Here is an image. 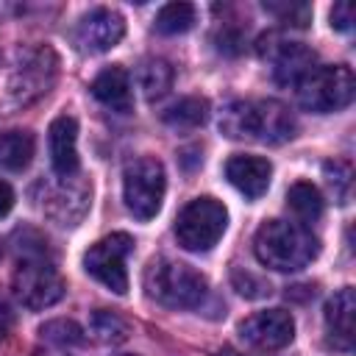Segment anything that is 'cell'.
<instances>
[{"mask_svg": "<svg viewBox=\"0 0 356 356\" xmlns=\"http://www.w3.org/2000/svg\"><path fill=\"white\" fill-rule=\"evenodd\" d=\"M11 286L17 300L25 309H47L64 298V278L53 264V256L47 253V245L33 234V242L22 239L17 245V267L11 275Z\"/></svg>", "mask_w": 356, "mask_h": 356, "instance_id": "cell-1", "label": "cell"}, {"mask_svg": "<svg viewBox=\"0 0 356 356\" xmlns=\"http://www.w3.org/2000/svg\"><path fill=\"white\" fill-rule=\"evenodd\" d=\"M220 131L231 139L281 145L295 136V117L278 100H234L220 114Z\"/></svg>", "mask_w": 356, "mask_h": 356, "instance_id": "cell-2", "label": "cell"}, {"mask_svg": "<svg viewBox=\"0 0 356 356\" xmlns=\"http://www.w3.org/2000/svg\"><path fill=\"white\" fill-rule=\"evenodd\" d=\"M320 250L317 236L303 222L289 220H267L253 236L256 259L278 273H295L306 267Z\"/></svg>", "mask_w": 356, "mask_h": 356, "instance_id": "cell-3", "label": "cell"}, {"mask_svg": "<svg viewBox=\"0 0 356 356\" xmlns=\"http://www.w3.org/2000/svg\"><path fill=\"white\" fill-rule=\"evenodd\" d=\"M145 292L167 309H195L206 298V278L189 264L153 259L145 270Z\"/></svg>", "mask_w": 356, "mask_h": 356, "instance_id": "cell-4", "label": "cell"}, {"mask_svg": "<svg viewBox=\"0 0 356 356\" xmlns=\"http://www.w3.org/2000/svg\"><path fill=\"white\" fill-rule=\"evenodd\" d=\"M353 72L348 64H317L298 86V103L314 114H331L353 100Z\"/></svg>", "mask_w": 356, "mask_h": 356, "instance_id": "cell-5", "label": "cell"}, {"mask_svg": "<svg viewBox=\"0 0 356 356\" xmlns=\"http://www.w3.org/2000/svg\"><path fill=\"white\" fill-rule=\"evenodd\" d=\"M228 225V211L217 197H195L189 200L175 220V239L184 250L192 253H206L211 250L220 236L225 234Z\"/></svg>", "mask_w": 356, "mask_h": 356, "instance_id": "cell-6", "label": "cell"}, {"mask_svg": "<svg viewBox=\"0 0 356 356\" xmlns=\"http://www.w3.org/2000/svg\"><path fill=\"white\" fill-rule=\"evenodd\" d=\"M56 70H58V58L50 47H36L31 50L6 78L3 86V106L8 108H19L28 106L33 100H39L56 81Z\"/></svg>", "mask_w": 356, "mask_h": 356, "instance_id": "cell-7", "label": "cell"}, {"mask_svg": "<svg viewBox=\"0 0 356 356\" xmlns=\"http://www.w3.org/2000/svg\"><path fill=\"white\" fill-rule=\"evenodd\" d=\"M164 189H167V175H164V164L159 159L142 156L125 167L122 197H125L128 211L136 220H153L159 214Z\"/></svg>", "mask_w": 356, "mask_h": 356, "instance_id": "cell-8", "label": "cell"}, {"mask_svg": "<svg viewBox=\"0 0 356 356\" xmlns=\"http://www.w3.org/2000/svg\"><path fill=\"white\" fill-rule=\"evenodd\" d=\"M134 250V239L128 234H111L103 236L100 242H95L86 256H83V267L86 273L100 281L106 289L125 295L128 292V270H125V259Z\"/></svg>", "mask_w": 356, "mask_h": 356, "instance_id": "cell-9", "label": "cell"}, {"mask_svg": "<svg viewBox=\"0 0 356 356\" xmlns=\"http://www.w3.org/2000/svg\"><path fill=\"white\" fill-rule=\"evenodd\" d=\"M239 337L259 350H281L295 339V320L284 309H267L239 323Z\"/></svg>", "mask_w": 356, "mask_h": 356, "instance_id": "cell-10", "label": "cell"}, {"mask_svg": "<svg viewBox=\"0 0 356 356\" xmlns=\"http://www.w3.org/2000/svg\"><path fill=\"white\" fill-rule=\"evenodd\" d=\"M125 36V19L114 8H92L75 28V42L83 53H106Z\"/></svg>", "mask_w": 356, "mask_h": 356, "instance_id": "cell-11", "label": "cell"}, {"mask_svg": "<svg viewBox=\"0 0 356 356\" xmlns=\"http://www.w3.org/2000/svg\"><path fill=\"white\" fill-rule=\"evenodd\" d=\"M353 314H356V292L353 286H342L325 303V337H328V345H334L337 350L353 348V339H356Z\"/></svg>", "mask_w": 356, "mask_h": 356, "instance_id": "cell-12", "label": "cell"}, {"mask_svg": "<svg viewBox=\"0 0 356 356\" xmlns=\"http://www.w3.org/2000/svg\"><path fill=\"white\" fill-rule=\"evenodd\" d=\"M50 161L61 178H72L78 172V122L67 114L56 117L47 128Z\"/></svg>", "mask_w": 356, "mask_h": 356, "instance_id": "cell-13", "label": "cell"}, {"mask_svg": "<svg viewBox=\"0 0 356 356\" xmlns=\"http://www.w3.org/2000/svg\"><path fill=\"white\" fill-rule=\"evenodd\" d=\"M270 175H273V164L261 156H231L225 161V178L250 200L267 192Z\"/></svg>", "mask_w": 356, "mask_h": 356, "instance_id": "cell-14", "label": "cell"}, {"mask_svg": "<svg viewBox=\"0 0 356 356\" xmlns=\"http://www.w3.org/2000/svg\"><path fill=\"white\" fill-rule=\"evenodd\" d=\"M317 67V53L300 42H281L273 50V78L281 86H298Z\"/></svg>", "mask_w": 356, "mask_h": 356, "instance_id": "cell-15", "label": "cell"}, {"mask_svg": "<svg viewBox=\"0 0 356 356\" xmlns=\"http://www.w3.org/2000/svg\"><path fill=\"white\" fill-rule=\"evenodd\" d=\"M92 95L111 111L128 114L134 106V95H131V78L125 72V67L111 64L103 72H97V78L92 81Z\"/></svg>", "mask_w": 356, "mask_h": 356, "instance_id": "cell-16", "label": "cell"}, {"mask_svg": "<svg viewBox=\"0 0 356 356\" xmlns=\"http://www.w3.org/2000/svg\"><path fill=\"white\" fill-rule=\"evenodd\" d=\"M33 159V136L28 131H0V170L19 172Z\"/></svg>", "mask_w": 356, "mask_h": 356, "instance_id": "cell-17", "label": "cell"}, {"mask_svg": "<svg viewBox=\"0 0 356 356\" xmlns=\"http://www.w3.org/2000/svg\"><path fill=\"white\" fill-rule=\"evenodd\" d=\"M286 206H289V211H292L298 220L314 222V220H320V214H323V195H320V189H317L314 184L298 181V184H292L289 192H286Z\"/></svg>", "mask_w": 356, "mask_h": 356, "instance_id": "cell-18", "label": "cell"}, {"mask_svg": "<svg viewBox=\"0 0 356 356\" xmlns=\"http://www.w3.org/2000/svg\"><path fill=\"white\" fill-rule=\"evenodd\" d=\"M172 78H175V72L164 58H147L139 67V86H142L147 100L164 97L170 92V86H172Z\"/></svg>", "mask_w": 356, "mask_h": 356, "instance_id": "cell-19", "label": "cell"}, {"mask_svg": "<svg viewBox=\"0 0 356 356\" xmlns=\"http://www.w3.org/2000/svg\"><path fill=\"white\" fill-rule=\"evenodd\" d=\"M206 117H209V103L203 97H184L164 111V122L172 128H197L206 122Z\"/></svg>", "mask_w": 356, "mask_h": 356, "instance_id": "cell-20", "label": "cell"}, {"mask_svg": "<svg viewBox=\"0 0 356 356\" xmlns=\"http://www.w3.org/2000/svg\"><path fill=\"white\" fill-rule=\"evenodd\" d=\"M89 331L97 342L103 345H117V342H125L128 337V323L117 314V312H108V309H97L89 320Z\"/></svg>", "mask_w": 356, "mask_h": 356, "instance_id": "cell-21", "label": "cell"}, {"mask_svg": "<svg viewBox=\"0 0 356 356\" xmlns=\"http://www.w3.org/2000/svg\"><path fill=\"white\" fill-rule=\"evenodd\" d=\"M195 25V6L192 3H167L159 14H156V31L175 36L184 33Z\"/></svg>", "mask_w": 356, "mask_h": 356, "instance_id": "cell-22", "label": "cell"}, {"mask_svg": "<svg viewBox=\"0 0 356 356\" xmlns=\"http://www.w3.org/2000/svg\"><path fill=\"white\" fill-rule=\"evenodd\" d=\"M264 11H270L278 22L292 25V28H306L312 19V6L300 0H278V3H264Z\"/></svg>", "mask_w": 356, "mask_h": 356, "instance_id": "cell-23", "label": "cell"}, {"mask_svg": "<svg viewBox=\"0 0 356 356\" xmlns=\"http://www.w3.org/2000/svg\"><path fill=\"white\" fill-rule=\"evenodd\" d=\"M42 339L53 342L58 348H70V345H81L83 342V328L75 320H50L42 325Z\"/></svg>", "mask_w": 356, "mask_h": 356, "instance_id": "cell-24", "label": "cell"}, {"mask_svg": "<svg viewBox=\"0 0 356 356\" xmlns=\"http://www.w3.org/2000/svg\"><path fill=\"white\" fill-rule=\"evenodd\" d=\"M325 178H328L334 195L339 197V203H345L348 195H350V184H353V181H350V178H353L350 164H348V161H328V164H325Z\"/></svg>", "mask_w": 356, "mask_h": 356, "instance_id": "cell-25", "label": "cell"}, {"mask_svg": "<svg viewBox=\"0 0 356 356\" xmlns=\"http://www.w3.org/2000/svg\"><path fill=\"white\" fill-rule=\"evenodd\" d=\"M231 284H234V289H236L239 295H245V298H264V295H270V284H267L264 278H259V275L242 270V267H236V270L231 273Z\"/></svg>", "mask_w": 356, "mask_h": 356, "instance_id": "cell-26", "label": "cell"}, {"mask_svg": "<svg viewBox=\"0 0 356 356\" xmlns=\"http://www.w3.org/2000/svg\"><path fill=\"white\" fill-rule=\"evenodd\" d=\"M245 31L234 28V25H225L220 33H217V50L225 53V56H239L245 50Z\"/></svg>", "mask_w": 356, "mask_h": 356, "instance_id": "cell-27", "label": "cell"}, {"mask_svg": "<svg viewBox=\"0 0 356 356\" xmlns=\"http://www.w3.org/2000/svg\"><path fill=\"white\" fill-rule=\"evenodd\" d=\"M331 28H337V31H350L353 28V6L348 0L334 3V8H331Z\"/></svg>", "mask_w": 356, "mask_h": 356, "instance_id": "cell-28", "label": "cell"}, {"mask_svg": "<svg viewBox=\"0 0 356 356\" xmlns=\"http://www.w3.org/2000/svg\"><path fill=\"white\" fill-rule=\"evenodd\" d=\"M11 206H14V192L6 181H0V217H6L11 211Z\"/></svg>", "mask_w": 356, "mask_h": 356, "instance_id": "cell-29", "label": "cell"}, {"mask_svg": "<svg viewBox=\"0 0 356 356\" xmlns=\"http://www.w3.org/2000/svg\"><path fill=\"white\" fill-rule=\"evenodd\" d=\"M8 331H11V312H8V306L0 300V339H6Z\"/></svg>", "mask_w": 356, "mask_h": 356, "instance_id": "cell-30", "label": "cell"}, {"mask_svg": "<svg viewBox=\"0 0 356 356\" xmlns=\"http://www.w3.org/2000/svg\"><path fill=\"white\" fill-rule=\"evenodd\" d=\"M214 356H242L239 350H234V348H222V350H217Z\"/></svg>", "mask_w": 356, "mask_h": 356, "instance_id": "cell-31", "label": "cell"}, {"mask_svg": "<svg viewBox=\"0 0 356 356\" xmlns=\"http://www.w3.org/2000/svg\"><path fill=\"white\" fill-rule=\"evenodd\" d=\"M128 356H136V353H128Z\"/></svg>", "mask_w": 356, "mask_h": 356, "instance_id": "cell-32", "label": "cell"}]
</instances>
